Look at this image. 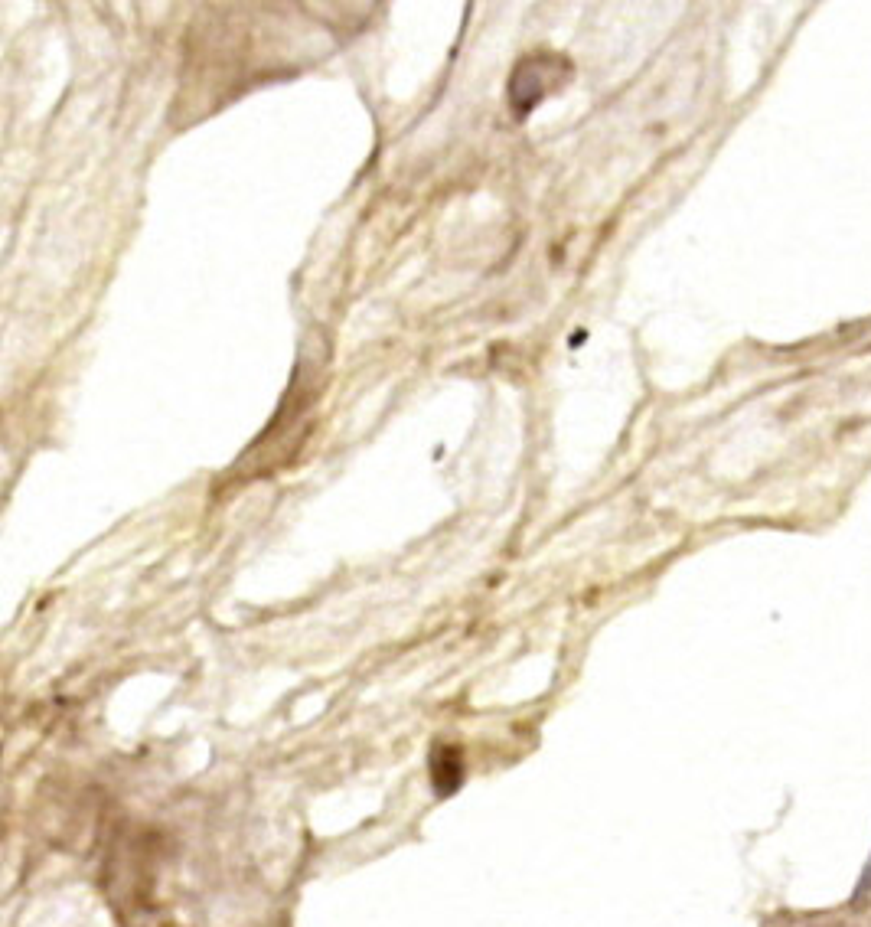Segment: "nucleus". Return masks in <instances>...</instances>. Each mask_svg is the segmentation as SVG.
<instances>
[{
    "mask_svg": "<svg viewBox=\"0 0 871 927\" xmlns=\"http://www.w3.org/2000/svg\"><path fill=\"white\" fill-rule=\"evenodd\" d=\"M868 875H871V872H868Z\"/></svg>",
    "mask_w": 871,
    "mask_h": 927,
    "instance_id": "1",
    "label": "nucleus"
}]
</instances>
